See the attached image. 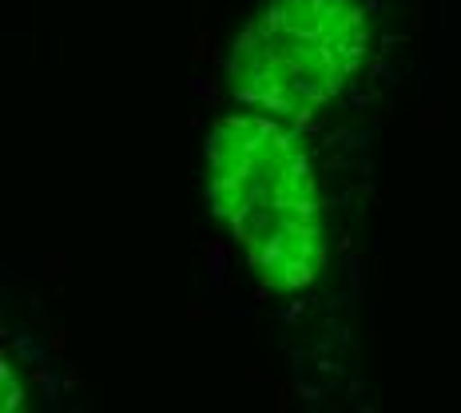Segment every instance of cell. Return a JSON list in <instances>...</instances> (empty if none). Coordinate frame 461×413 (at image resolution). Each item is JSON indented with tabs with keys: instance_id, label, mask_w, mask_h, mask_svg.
<instances>
[{
	"instance_id": "cell-1",
	"label": "cell",
	"mask_w": 461,
	"mask_h": 413,
	"mask_svg": "<svg viewBox=\"0 0 461 413\" xmlns=\"http://www.w3.org/2000/svg\"><path fill=\"white\" fill-rule=\"evenodd\" d=\"M207 199L255 278L303 294L326 271V203L299 128L235 112L207 136Z\"/></svg>"
},
{
	"instance_id": "cell-2",
	"label": "cell",
	"mask_w": 461,
	"mask_h": 413,
	"mask_svg": "<svg viewBox=\"0 0 461 413\" xmlns=\"http://www.w3.org/2000/svg\"><path fill=\"white\" fill-rule=\"evenodd\" d=\"M370 48L374 24L362 0H267L230 44L227 95L303 131L342 100Z\"/></svg>"
}]
</instances>
